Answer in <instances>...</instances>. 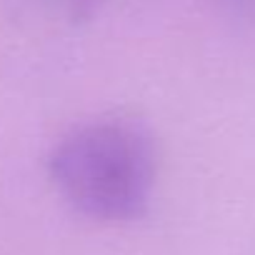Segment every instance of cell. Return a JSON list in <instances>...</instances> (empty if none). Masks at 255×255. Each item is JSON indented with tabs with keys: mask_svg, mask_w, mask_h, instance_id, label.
Masks as SVG:
<instances>
[{
	"mask_svg": "<svg viewBox=\"0 0 255 255\" xmlns=\"http://www.w3.org/2000/svg\"><path fill=\"white\" fill-rule=\"evenodd\" d=\"M155 168L150 133L125 118H100L73 128L48 158L58 193L78 213L105 223L135 220L145 213Z\"/></svg>",
	"mask_w": 255,
	"mask_h": 255,
	"instance_id": "1",
	"label": "cell"
},
{
	"mask_svg": "<svg viewBox=\"0 0 255 255\" xmlns=\"http://www.w3.org/2000/svg\"><path fill=\"white\" fill-rule=\"evenodd\" d=\"M98 0H68V8H70V15L78 20V18H85L93 13Z\"/></svg>",
	"mask_w": 255,
	"mask_h": 255,
	"instance_id": "2",
	"label": "cell"
}]
</instances>
